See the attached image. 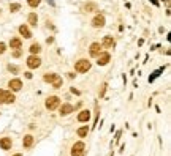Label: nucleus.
I'll list each match as a JSON object with an SVG mask.
<instances>
[{"label": "nucleus", "mask_w": 171, "mask_h": 156, "mask_svg": "<svg viewBox=\"0 0 171 156\" xmlns=\"http://www.w3.org/2000/svg\"><path fill=\"white\" fill-rule=\"evenodd\" d=\"M14 95L11 92H6V90H0V102L2 104H11L14 102Z\"/></svg>", "instance_id": "1"}, {"label": "nucleus", "mask_w": 171, "mask_h": 156, "mask_svg": "<svg viewBox=\"0 0 171 156\" xmlns=\"http://www.w3.org/2000/svg\"><path fill=\"white\" fill-rule=\"evenodd\" d=\"M75 69H76L78 73H87V71L90 69V62L86 60V58H81V60L76 62Z\"/></svg>", "instance_id": "2"}, {"label": "nucleus", "mask_w": 171, "mask_h": 156, "mask_svg": "<svg viewBox=\"0 0 171 156\" xmlns=\"http://www.w3.org/2000/svg\"><path fill=\"white\" fill-rule=\"evenodd\" d=\"M59 104H60V99L57 98V96H49L48 99H46V109L48 111H54V109L59 107Z\"/></svg>", "instance_id": "3"}, {"label": "nucleus", "mask_w": 171, "mask_h": 156, "mask_svg": "<svg viewBox=\"0 0 171 156\" xmlns=\"http://www.w3.org/2000/svg\"><path fill=\"white\" fill-rule=\"evenodd\" d=\"M40 65H41V58L36 57V55H30V57L27 58V66L29 68L35 69V68H38Z\"/></svg>", "instance_id": "4"}, {"label": "nucleus", "mask_w": 171, "mask_h": 156, "mask_svg": "<svg viewBox=\"0 0 171 156\" xmlns=\"http://www.w3.org/2000/svg\"><path fill=\"white\" fill-rule=\"evenodd\" d=\"M82 151H84V144L82 142H76L71 148V156H81Z\"/></svg>", "instance_id": "5"}, {"label": "nucleus", "mask_w": 171, "mask_h": 156, "mask_svg": "<svg viewBox=\"0 0 171 156\" xmlns=\"http://www.w3.org/2000/svg\"><path fill=\"white\" fill-rule=\"evenodd\" d=\"M92 25H93L95 28H102L103 25H105V16H103V14L95 16V18L92 19Z\"/></svg>", "instance_id": "6"}, {"label": "nucleus", "mask_w": 171, "mask_h": 156, "mask_svg": "<svg viewBox=\"0 0 171 156\" xmlns=\"http://www.w3.org/2000/svg\"><path fill=\"white\" fill-rule=\"evenodd\" d=\"M109 58H111V55H109L108 52H103V54H98V60H97V63H98V66H105L106 63L109 62Z\"/></svg>", "instance_id": "7"}, {"label": "nucleus", "mask_w": 171, "mask_h": 156, "mask_svg": "<svg viewBox=\"0 0 171 156\" xmlns=\"http://www.w3.org/2000/svg\"><path fill=\"white\" fill-rule=\"evenodd\" d=\"M8 87L11 88L13 92H19V90L22 88V82L19 81V79H13V81H10Z\"/></svg>", "instance_id": "8"}, {"label": "nucleus", "mask_w": 171, "mask_h": 156, "mask_svg": "<svg viewBox=\"0 0 171 156\" xmlns=\"http://www.w3.org/2000/svg\"><path fill=\"white\" fill-rule=\"evenodd\" d=\"M11 145H13L11 137H3V139H0V148H2V150H10V148H11Z\"/></svg>", "instance_id": "9"}, {"label": "nucleus", "mask_w": 171, "mask_h": 156, "mask_svg": "<svg viewBox=\"0 0 171 156\" xmlns=\"http://www.w3.org/2000/svg\"><path fill=\"white\" fill-rule=\"evenodd\" d=\"M100 49H102V44H98V43H92L90 44V55L92 57H98V54H100Z\"/></svg>", "instance_id": "10"}, {"label": "nucleus", "mask_w": 171, "mask_h": 156, "mask_svg": "<svg viewBox=\"0 0 171 156\" xmlns=\"http://www.w3.org/2000/svg\"><path fill=\"white\" fill-rule=\"evenodd\" d=\"M90 118V112L89 111H81L78 115V121H81V123H86V121H89Z\"/></svg>", "instance_id": "11"}, {"label": "nucleus", "mask_w": 171, "mask_h": 156, "mask_svg": "<svg viewBox=\"0 0 171 156\" xmlns=\"http://www.w3.org/2000/svg\"><path fill=\"white\" fill-rule=\"evenodd\" d=\"M71 112H73V106L71 104H63L62 107H60V115H62V117L71 114Z\"/></svg>", "instance_id": "12"}, {"label": "nucleus", "mask_w": 171, "mask_h": 156, "mask_svg": "<svg viewBox=\"0 0 171 156\" xmlns=\"http://www.w3.org/2000/svg\"><path fill=\"white\" fill-rule=\"evenodd\" d=\"M32 144H33V136L32 134L24 136V139H22V145H24V148H30Z\"/></svg>", "instance_id": "13"}, {"label": "nucleus", "mask_w": 171, "mask_h": 156, "mask_svg": "<svg viewBox=\"0 0 171 156\" xmlns=\"http://www.w3.org/2000/svg\"><path fill=\"white\" fill-rule=\"evenodd\" d=\"M19 33H21L24 38H32V33H30L27 25H21V27H19Z\"/></svg>", "instance_id": "14"}, {"label": "nucleus", "mask_w": 171, "mask_h": 156, "mask_svg": "<svg viewBox=\"0 0 171 156\" xmlns=\"http://www.w3.org/2000/svg\"><path fill=\"white\" fill-rule=\"evenodd\" d=\"M21 44H22V43H21V39H19V38H13L11 41H10V47H11V49H21Z\"/></svg>", "instance_id": "15"}, {"label": "nucleus", "mask_w": 171, "mask_h": 156, "mask_svg": "<svg viewBox=\"0 0 171 156\" xmlns=\"http://www.w3.org/2000/svg\"><path fill=\"white\" fill-rule=\"evenodd\" d=\"M102 46H105V47H113V46H114V41H113L111 36H105V38H103Z\"/></svg>", "instance_id": "16"}, {"label": "nucleus", "mask_w": 171, "mask_h": 156, "mask_svg": "<svg viewBox=\"0 0 171 156\" xmlns=\"http://www.w3.org/2000/svg\"><path fill=\"white\" fill-rule=\"evenodd\" d=\"M51 84H52V87H54V88H60V87H62V84H63V81H62L60 76H56L54 81H52Z\"/></svg>", "instance_id": "17"}, {"label": "nucleus", "mask_w": 171, "mask_h": 156, "mask_svg": "<svg viewBox=\"0 0 171 156\" xmlns=\"http://www.w3.org/2000/svg\"><path fill=\"white\" fill-rule=\"evenodd\" d=\"M76 132H78V136H79V137H86V136H87V132H89V126H87V125L81 126V128H79Z\"/></svg>", "instance_id": "18"}, {"label": "nucleus", "mask_w": 171, "mask_h": 156, "mask_svg": "<svg viewBox=\"0 0 171 156\" xmlns=\"http://www.w3.org/2000/svg\"><path fill=\"white\" fill-rule=\"evenodd\" d=\"M29 24L30 25H36V24H38V16H36V13H30V14H29Z\"/></svg>", "instance_id": "19"}, {"label": "nucleus", "mask_w": 171, "mask_h": 156, "mask_svg": "<svg viewBox=\"0 0 171 156\" xmlns=\"http://www.w3.org/2000/svg\"><path fill=\"white\" fill-rule=\"evenodd\" d=\"M40 51H41V46H40V44H36V43H35V44H32V46H30V52H32L33 55H36Z\"/></svg>", "instance_id": "20"}, {"label": "nucleus", "mask_w": 171, "mask_h": 156, "mask_svg": "<svg viewBox=\"0 0 171 156\" xmlns=\"http://www.w3.org/2000/svg\"><path fill=\"white\" fill-rule=\"evenodd\" d=\"M84 9H86L87 13H89V11H95V9H97V5H95V3H86Z\"/></svg>", "instance_id": "21"}, {"label": "nucleus", "mask_w": 171, "mask_h": 156, "mask_svg": "<svg viewBox=\"0 0 171 156\" xmlns=\"http://www.w3.org/2000/svg\"><path fill=\"white\" fill-rule=\"evenodd\" d=\"M160 73H163V68H160V69H157L155 73H152V76L149 77V82H154V79H155V77H159V76H160Z\"/></svg>", "instance_id": "22"}, {"label": "nucleus", "mask_w": 171, "mask_h": 156, "mask_svg": "<svg viewBox=\"0 0 171 156\" xmlns=\"http://www.w3.org/2000/svg\"><path fill=\"white\" fill-rule=\"evenodd\" d=\"M56 76H57V74H45V82H49V84H51V82L54 81Z\"/></svg>", "instance_id": "23"}, {"label": "nucleus", "mask_w": 171, "mask_h": 156, "mask_svg": "<svg viewBox=\"0 0 171 156\" xmlns=\"http://www.w3.org/2000/svg\"><path fill=\"white\" fill-rule=\"evenodd\" d=\"M40 2H41V0H27V3L32 6V8H36V6L40 5Z\"/></svg>", "instance_id": "24"}, {"label": "nucleus", "mask_w": 171, "mask_h": 156, "mask_svg": "<svg viewBox=\"0 0 171 156\" xmlns=\"http://www.w3.org/2000/svg\"><path fill=\"white\" fill-rule=\"evenodd\" d=\"M19 8H21L19 3H10V11H18Z\"/></svg>", "instance_id": "25"}, {"label": "nucleus", "mask_w": 171, "mask_h": 156, "mask_svg": "<svg viewBox=\"0 0 171 156\" xmlns=\"http://www.w3.org/2000/svg\"><path fill=\"white\" fill-rule=\"evenodd\" d=\"M8 71H10V73H13V74H16V73H18V66H14V65H8Z\"/></svg>", "instance_id": "26"}, {"label": "nucleus", "mask_w": 171, "mask_h": 156, "mask_svg": "<svg viewBox=\"0 0 171 156\" xmlns=\"http://www.w3.org/2000/svg\"><path fill=\"white\" fill-rule=\"evenodd\" d=\"M5 51H6V44L5 43H0V54H3Z\"/></svg>", "instance_id": "27"}, {"label": "nucleus", "mask_w": 171, "mask_h": 156, "mask_svg": "<svg viewBox=\"0 0 171 156\" xmlns=\"http://www.w3.org/2000/svg\"><path fill=\"white\" fill-rule=\"evenodd\" d=\"M105 92H106V84H103V85H102V90H100V96L105 95Z\"/></svg>", "instance_id": "28"}, {"label": "nucleus", "mask_w": 171, "mask_h": 156, "mask_svg": "<svg viewBox=\"0 0 171 156\" xmlns=\"http://www.w3.org/2000/svg\"><path fill=\"white\" fill-rule=\"evenodd\" d=\"M120 136H122V131H117V132H116V142L120 140Z\"/></svg>", "instance_id": "29"}, {"label": "nucleus", "mask_w": 171, "mask_h": 156, "mask_svg": "<svg viewBox=\"0 0 171 156\" xmlns=\"http://www.w3.org/2000/svg\"><path fill=\"white\" fill-rule=\"evenodd\" d=\"M19 55H21V51H14V52H13V57H19Z\"/></svg>", "instance_id": "30"}, {"label": "nucleus", "mask_w": 171, "mask_h": 156, "mask_svg": "<svg viewBox=\"0 0 171 156\" xmlns=\"http://www.w3.org/2000/svg\"><path fill=\"white\" fill-rule=\"evenodd\" d=\"M25 77H27V79H32V73L27 71V73H25Z\"/></svg>", "instance_id": "31"}, {"label": "nucleus", "mask_w": 171, "mask_h": 156, "mask_svg": "<svg viewBox=\"0 0 171 156\" xmlns=\"http://www.w3.org/2000/svg\"><path fill=\"white\" fill-rule=\"evenodd\" d=\"M71 92H73V93H75V95H79V90H76V88H75V87H73V88H71Z\"/></svg>", "instance_id": "32"}, {"label": "nucleus", "mask_w": 171, "mask_h": 156, "mask_svg": "<svg viewBox=\"0 0 171 156\" xmlns=\"http://www.w3.org/2000/svg\"><path fill=\"white\" fill-rule=\"evenodd\" d=\"M75 76H76L75 73H68V77H70V79H73V77H75Z\"/></svg>", "instance_id": "33"}, {"label": "nucleus", "mask_w": 171, "mask_h": 156, "mask_svg": "<svg viewBox=\"0 0 171 156\" xmlns=\"http://www.w3.org/2000/svg\"><path fill=\"white\" fill-rule=\"evenodd\" d=\"M14 156H22V155H21V153H16V155H14Z\"/></svg>", "instance_id": "34"}, {"label": "nucleus", "mask_w": 171, "mask_h": 156, "mask_svg": "<svg viewBox=\"0 0 171 156\" xmlns=\"http://www.w3.org/2000/svg\"><path fill=\"white\" fill-rule=\"evenodd\" d=\"M0 11H2V9H0Z\"/></svg>", "instance_id": "35"}]
</instances>
